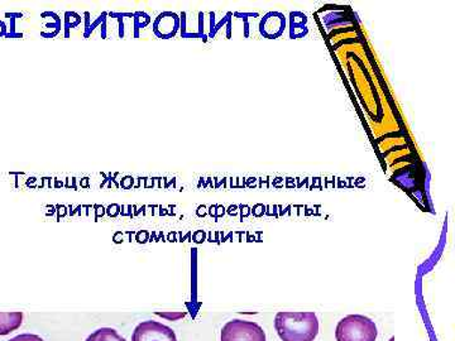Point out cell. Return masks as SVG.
Here are the masks:
<instances>
[{"instance_id":"1","label":"cell","mask_w":455,"mask_h":341,"mask_svg":"<svg viewBox=\"0 0 455 341\" xmlns=\"http://www.w3.org/2000/svg\"><path fill=\"white\" fill-rule=\"evenodd\" d=\"M275 328L283 341H314L319 334V319L314 313H278Z\"/></svg>"},{"instance_id":"2","label":"cell","mask_w":455,"mask_h":341,"mask_svg":"<svg viewBox=\"0 0 455 341\" xmlns=\"http://www.w3.org/2000/svg\"><path fill=\"white\" fill-rule=\"evenodd\" d=\"M377 326L370 317L348 315L338 322L335 330L337 341H376Z\"/></svg>"},{"instance_id":"3","label":"cell","mask_w":455,"mask_h":341,"mask_svg":"<svg viewBox=\"0 0 455 341\" xmlns=\"http://www.w3.org/2000/svg\"><path fill=\"white\" fill-rule=\"evenodd\" d=\"M220 341H266V333L257 322L235 319L223 326Z\"/></svg>"},{"instance_id":"4","label":"cell","mask_w":455,"mask_h":341,"mask_svg":"<svg viewBox=\"0 0 455 341\" xmlns=\"http://www.w3.org/2000/svg\"><path fill=\"white\" fill-rule=\"evenodd\" d=\"M132 341H178L175 331L158 321H143L134 329Z\"/></svg>"},{"instance_id":"5","label":"cell","mask_w":455,"mask_h":341,"mask_svg":"<svg viewBox=\"0 0 455 341\" xmlns=\"http://www.w3.org/2000/svg\"><path fill=\"white\" fill-rule=\"evenodd\" d=\"M320 11H331V13L325 14L322 17L323 25L326 26V31H338V29L352 28L355 26V20L349 14L348 7H338V5H331V7H324Z\"/></svg>"},{"instance_id":"6","label":"cell","mask_w":455,"mask_h":341,"mask_svg":"<svg viewBox=\"0 0 455 341\" xmlns=\"http://www.w3.org/2000/svg\"><path fill=\"white\" fill-rule=\"evenodd\" d=\"M287 20L280 12H268L259 22V33L267 40H277L286 29Z\"/></svg>"},{"instance_id":"7","label":"cell","mask_w":455,"mask_h":341,"mask_svg":"<svg viewBox=\"0 0 455 341\" xmlns=\"http://www.w3.org/2000/svg\"><path fill=\"white\" fill-rule=\"evenodd\" d=\"M180 31V16L175 12H163L154 22V33L161 40H170Z\"/></svg>"},{"instance_id":"8","label":"cell","mask_w":455,"mask_h":341,"mask_svg":"<svg viewBox=\"0 0 455 341\" xmlns=\"http://www.w3.org/2000/svg\"><path fill=\"white\" fill-rule=\"evenodd\" d=\"M309 20L307 14L302 12H291L289 17L290 38L299 40V38L307 37L309 33Z\"/></svg>"},{"instance_id":"9","label":"cell","mask_w":455,"mask_h":341,"mask_svg":"<svg viewBox=\"0 0 455 341\" xmlns=\"http://www.w3.org/2000/svg\"><path fill=\"white\" fill-rule=\"evenodd\" d=\"M23 324V313H0V337L13 333Z\"/></svg>"},{"instance_id":"10","label":"cell","mask_w":455,"mask_h":341,"mask_svg":"<svg viewBox=\"0 0 455 341\" xmlns=\"http://www.w3.org/2000/svg\"><path fill=\"white\" fill-rule=\"evenodd\" d=\"M85 341H127L112 328H101L89 335Z\"/></svg>"},{"instance_id":"11","label":"cell","mask_w":455,"mask_h":341,"mask_svg":"<svg viewBox=\"0 0 455 341\" xmlns=\"http://www.w3.org/2000/svg\"><path fill=\"white\" fill-rule=\"evenodd\" d=\"M82 23V17L75 12H66L65 13V38H70V31L76 28Z\"/></svg>"},{"instance_id":"12","label":"cell","mask_w":455,"mask_h":341,"mask_svg":"<svg viewBox=\"0 0 455 341\" xmlns=\"http://www.w3.org/2000/svg\"><path fill=\"white\" fill-rule=\"evenodd\" d=\"M133 23L139 27L140 29L146 28V27L151 23V17L145 13V12H136V13H134Z\"/></svg>"},{"instance_id":"13","label":"cell","mask_w":455,"mask_h":341,"mask_svg":"<svg viewBox=\"0 0 455 341\" xmlns=\"http://www.w3.org/2000/svg\"><path fill=\"white\" fill-rule=\"evenodd\" d=\"M108 20V13L107 12H103V13L100 14L97 18V20H94V22L90 25L89 28L86 29L85 32H84V38H89L90 36H92V33L95 31V29L98 28L99 26L103 25L104 22Z\"/></svg>"},{"instance_id":"14","label":"cell","mask_w":455,"mask_h":341,"mask_svg":"<svg viewBox=\"0 0 455 341\" xmlns=\"http://www.w3.org/2000/svg\"><path fill=\"white\" fill-rule=\"evenodd\" d=\"M233 13H230V12H228L226 16H224L223 20H220L218 25H215L214 29H212V32L211 35H209L208 38H214L215 36H217V33L220 31L221 28H223L224 26H227V23L229 22L230 20H232Z\"/></svg>"},{"instance_id":"15","label":"cell","mask_w":455,"mask_h":341,"mask_svg":"<svg viewBox=\"0 0 455 341\" xmlns=\"http://www.w3.org/2000/svg\"><path fill=\"white\" fill-rule=\"evenodd\" d=\"M8 341H44L41 337L36 334H20L13 339Z\"/></svg>"},{"instance_id":"16","label":"cell","mask_w":455,"mask_h":341,"mask_svg":"<svg viewBox=\"0 0 455 341\" xmlns=\"http://www.w3.org/2000/svg\"><path fill=\"white\" fill-rule=\"evenodd\" d=\"M133 185L134 178H132V176H124V178H122L119 186H122L123 188H124V190H130V188L133 187Z\"/></svg>"},{"instance_id":"17","label":"cell","mask_w":455,"mask_h":341,"mask_svg":"<svg viewBox=\"0 0 455 341\" xmlns=\"http://www.w3.org/2000/svg\"><path fill=\"white\" fill-rule=\"evenodd\" d=\"M235 17L241 18V20H248L250 18H259V13H239V12H235Z\"/></svg>"},{"instance_id":"18","label":"cell","mask_w":455,"mask_h":341,"mask_svg":"<svg viewBox=\"0 0 455 341\" xmlns=\"http://www.w3.org/2000/svg\"><path fill=\"white\" fill-rule=\"evenodd\" d=\"M84 17H85V31H86V29L89 28L90 25H92V23H90V18H92V14H90V12H85V13H84Z\"/></svg>"},{"instance_id":"19","label":"cell","mask_w":455,"mask_h":341,"mask_svg":"<svg viewBox=\"0 0 455 341\" xmlns=\"http://www.w3.org/2000/svg\"><path fill=\"white\" fill-rule=\"evenodd\" d=\"M118 209H119V206L118 205H113V206H109V208H108V212H109V215H116V214H118Z\"/></svg>"},{"instance_id":"20","label":"cell","mask_w":455,"mask_h":341,"mask_svg":"<svg viewBox=\"0 0 455 341\" xmlns=\"http://www.w3.org/2000/svg\"><path fill=\"white\" fill-rule=\"evenodd\" d=\"M209 16H211V32H209V35H211V33L212 32V29H214V27H215V13H214V12H211V13H209Z\"/></svg>"},{"instance_id":"21","label":"cell","mask_w":455,"mask_h":341,"mask_svg":"<svg viewBox=\"0 0 455 341\" xmlns=\"http://www.w3.org/2000/svg\"><path fill=\"white\" fill-rule=\"evenodd\" d=\"M80 185H82V187H89V178H82V181H80Z\"/></svg>"},{"instance_id":"22","label":"cell","mask_w":455,"mask_h":341,"mask_svg":"<svg viewBox=\"0 0 455 341\" xmlns=\"http://www.w3.org/2000/svg\"><path fill=\"white\" fill-rule=\"evenodd\" d=\"M76 181H77V178H71V187H73V188H77V186H76Z\"/></svg>"},{"instance_id":"23","label":"cell","mask_w":455,"mask_h":341,"mask_svg":"<svg viewBox=\"0 0 455 341\" xmlns=\"http://www.w3.org/2000/svg\"><path fill=\"white\" fill-rule=\"evenodd\" d=\"M95 208L98 209V215H103L104 214V209L100 208V206H95Z\"/></svg>"}]
</instances>
